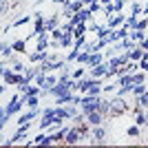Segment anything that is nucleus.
<instances>
[{"instance_id": "f257e3e1", "label": "nucleus", "mask_w": 148, "mask_h": 148, "mask_svg": "<svg viewBox=\"0 0 148 148\" xmlns=\"http://www.w3.org/2000/svg\"><path fill=\"white\" fill-rule=\"evenodd\" d=\"M128 111H130V104L122 95H113L111 97V115L108 117H119V115H124V113H128Z\"/></svg>"}, {"instance_id": "f03ea898", "label": "nucleus", "mask_w": 148, "mask_h": 148, "mask_svg": "<svg viewBox=\"0 0 148 148\" xmlns=\"http://www.w3.org/2000/svg\"><path fill=\"white\" fill-rule=\"evenodd\" d=\"M99 97L102 95H82L80 97V108H82V113H91V111H97V106H99Z\"/></svg>"}, {"instance_id": "7ed1b4c3", "label": "nucleus", "mask_w": 148, "mask_h": 148, "mask_svg": "<svg viewBox=\"0 0 148 148\" xmlns=\"http://www.w3.org/2000/svg\"><path fill=\"white\" fill-rule=\"evenodd\" d=\"M2 82H5L7 86H18V84H22V73H16L13 69H7L2 71Z\"/></svg>"}, {"instance_id": "20e7f679", "label": "nucleus", "mask_w": 148, "mask_h": 148, "mask_svg": "<svg viewBox=\"0 0 148 148\" xmlns=\"http://www.w3.org/2000/svg\"><path fill=\"white\" fill-rule=\"evenodd\" d=\"M104 142H106V128H104V124L93 126V130H91V144L95 146V144H104Z\"/></svg>"}, {"instance_id": "39448f33", "label": "nucleus", "mask_w": 148, "mask_h": 148, "mask_svg": "<svg viewBox=\"0 0 148 148\" xmlns=\"http://www.w3.org/2000/svg\"><path fill=\"white\" fill-rule=\"evenodd\" d=\"M44 25H47V18H44L42 13H33V33H31V38L40 36L44 31Z\"/></svg>"}, {"instance_id": "423d86ee", "label": "nucleus", "mask_w": 148, "mask_h": 148, "mask_svg": "<svg viewBox=\"0 0 148 148\" xmlns=\"http://www.w3.org/2000/svg\"><path fill=\"white\" fill-rule=\"evenodd\" d=\"M40 115H42V111H40V108H29L27 113H22V115L18 117V126H20V124H29V122H33V119H38Z\"/></svg>"}, {"instance_id": "0eeeda50", "label": "nucleus", "mask_w": 148, "mask_h": 148, "mask_svg": "<svg viewBox=\"0 0 148 148\" xmlns=\"http://www.w3.org/2000/svg\"><path fill=\"white\" fill-rule=\"evenodd\" d=\"M84 117H86V124H88V126H99V124H104V122H106V117H104L99 111L84 113Z\"/></svg>"}, {"instance_id": "6e6552de", "label": "nucleus", "mask_w": 148, "mask_h": 148, "mask_svg": "<svg viewBox=\"0 0 148 148\" xmlns=\"http://www.w3.org/2000/svg\"><path fill=\"white\" fill-rule=\"evenodd\" d=\"M142 111H148V91L142 93L139 97H135V106H133V115H137V113Z\"/></svg>"}, {"instance_id": "1a4fd4ad", "label": "nucleus", "mask_w": 148, "mask_h": 148, "mask_svg": "<svg viewBox=\"0 0 148 148\" xmlns=\"http://www.w3.org/2000/svg\"><path fill=\"white\" fill-rule=\"evenodd\" d=\"M124 20H126V16H124L122 11H119V13H113V16L106 18V27H108V29H119V27L124 25Z\"/></svg>"}, {"instance_id": "9d476101", "label": "nucleus", "mask_w": 148, "mask_h": 148, "mask_svg": "<svg viewBox=\"0 0 148 148\" xmlns=\"http://www.w3.org/2000/svg\"><path fill=\"white\" fill-rule=\"evenodd\" d=\"M106 71H108V62H99V64H95V66H88V75L91 77H104Z\"/></svg>"}, {"instance_id": "9b49d317", "label": "nucleus", "mask_w": 148, "mask_h": 148, "mask_svg": "<svg viewBox=\"0 0 148 148\" xmlns=\"http://www.w3.org/2000/svg\"><path fill=\"white\" fill-rule=\"evenodd\" d=\"M128 60H130V58H128V51L122 53V56H113V58H108V69H119V66H124Z\"/></svg>"}, {"instance_id": "f8f14e48", "label": "nucleus", "mask_w": 148, "mask_h": 148, "mask_svg": "<svg viewBox=\"0 0 148 148\" xmlns=\"http://www.w3.org/2000/svg\"><path fill=\"white\" fill-rule=\"evenodd\" d=\"M27 146H51V137L49 135H44V133H40L38 137H33Z\"/></svg>"}, {"instance_id": "ddd939ff", "label": "nucleus", "mask_w": 148, "mask_h": 148, "mask_svg": "<svg viewBox=\"0 0 148 148\" xmlns=\"http://www.w3.org/2000/svg\"><path fill=\"white\" fill-rule=\"evenodd\" d=\"M69 128H71V126H64V128H58V133L49 135L51 137V144H64V137H66Z\"/></svg>"}, {"instance_id": "4468645a", "label": "nucleus", "mask_w": 148, "mask_h": 148, "mask_svg": "<svg viewBox=\"0 0 148 148\" xmlns=\"http://www.w3.org/2000/svg\"><path fill=\"white\" fill-rule=\"evenodd\" d=\"M97 111L104 115L106 119H108V115H111V97H99V106Z\"/></svg>"}, {"instance_id": "2eb2a0df", "label": "nucleus", "mask_w": 148, "mask_h": 148, "mask_svg": "<svg viewBox=\"0 0 148 148\" xmlns=\"http://www.w3.org/2000/svg\"><path fill=\"white\" fill-rule=\"evenodd\" d=\"M60 27V13H51V18H47V25H44V31H53Z\"/></svg>"}, {"instance_id": "dca6fc26", "label": "nucleus", "mask_w": 148, "mask_h": 148, "mask_svg": "<svg viewBox=\"0 0 148 148\" xmlns=\"http://www.w3.org/2000/svg\"><path fill=\"white\" fill-rule=\"evenodd\" d=\"M95 80H97V77H91V75H88V77H82V80H77V91L84 95V93L91 88V84H93Z\"/></svg>"}, {"instance_id": "f3484780", "label": "nucleus", "mask_w": 148, "mask_h": 148, "mask_svg": "<svg viewBox=\"0 0 148 148\" xmlns=\"http://www.w3.org/2000/svg\"><path fill=\"white\" fill-rule=\"evenodd\" d=\"M20 95H22L25 99H27V97H31V95H42V86H38L36 82H33V84H29V86H27L25 91L20 93Z\"/></svg>"}, {"instance_id": "a211bd4d", "label": "nucleus", "mask_w": 148, "mask_h": 148, "mask_svg": "<svg viewBox=\"0 0 148 148\" xmlns=\"http://www.w3.org/2000/svg\"><path fill=\"white\" fill-rule=\"evenodd\" d=\"M56 84H58V75L47 73L44 75V82H42V91H49V88H53Z\"/></svg>"}, {"instance_id": "6ab92c4d", "label": "nucleus", "mask_w": 148, "mask_h": 148, "mask_svg": "<svg viewBox=\"0 0 148 148\" xmlns=\"http://www.w3.org/2000/svg\"><path fill=\"white\" fill-rule=\"evenodd\" d=\"M73 40H75L73 33H62V38H60V49H71V47H73Z\"/></svg>"}, {"instance_id": "aec40b11", "label": "nucleus", "mask_w": 148, "mask_h": 148, "mask_svg": "<svg viewBox=\"0 0 148 148\" xmlns=\"http://www.w3.org/2000/svg\"><path fill=\"white\" fill-rule=\"evenodd\" d=\"M11 49L16 51V53H20V56H25V53H27V38H25V40H13Z\"/></svg>"}, {"instance_id": "412c9836", "label": "nucleus", "mask_w": 148, "mask_h": 148, "mask_svg": "<svg viewBox=\"0 0 148 148\" xmlns=\"http://www.w3.org/2000/svg\"><path fill=\"white\" fill-rule=\"evenodd\" d=\"M130 82L133 84H142V82H146V71H135V73H130Z\"/></svg>"}, {"instance_id": "4be33fe9", "label": "nucleus", "mask_w": 148, "mask_h": 148, "mask_svg": "<svg viewBox=\"0 0 148 148\" xmlns=\"http://www.w3.org/2000/svg\"><path fill=\"white\" fill-rule=\"evenodd\" d=\"M99 62H104V53H102V51H95V53H91L86 66H95V64H99Z\"/></svg>"}, {"instance_id": "5701e85b", "label": "nucleus", "mask_w": 148, "mask_h": 148, "mask_svg": "<svg viewBox=\"0 0 148 148\" xmlns=\"http://www.w3.org/2000/svg\"><path fill=\"white\" fill-rule=\"evenodd\" d=\"M135 124L139 126V128H144V126H148V113L142 111V113H137L135 115Z\"/></svg>"}, {"instance_id": "b1692460", "label": "nucleus", "mask_w": 148, "mask_h": 148, "mask_svg": "<svg viewBox=\"0 0 148 148\" xmlns=\"http://www.w3.org/2000/svg\"><path fill=\"white\" fill-rule=\"evenodd\" d=\"M86 31H88V22H77L73 27V36H86Z\"/></svg>"}, {"instance_id": "393cba45", "label": "nucleus", "mask_w": 148, "mask_h": 148, "mask_svg": "<svg viewBox=\"0 0 148 148\" xmlns=\"http://www.w3.org/2000/svg\"><path fill=\"white\" fill-rule=\"evenodd\" d=\"M146 91H148L146 82H142V84H133V93H130V95H133V97H139V95L146 93Z\"/></svg>"}, {"instance_id": "a878e982", "label": "nucleus", "mask_w": 148, "mask_h": 148, "mask_svg": "<svg viewBox=\"0 0 148 148\" xmlns=\"http://www.w3.org/2000/svg\"><path fill=\"white\" fill-rule=\"evenodd\" d=\"M146 36H148L146 31H139V29H133V31H130V40H135L137 44L142 42V40H144V38H146Z\"/></svg>"}, {"instance_id": "bb28decb", "label": "nucleus", "mask_w": 148, "mask_h": 148, "mask_svg": "<svg viewBox=\"0 0 148 148\" xmlns=\"http://www.w3.org/2000/svg\"><path fill=\"white\" fill-rule=\"evenodd\" d=\"M11 53H13L11 44H9V42H0V58H9Z\"/></svg>"}, {"instance_id": "cd10ccee", "label": "nucleus", "mask_w": 148, "mask_h": 148, "mask_svg": "<svg viewBox=\"0 0 148 148\" xmlns=\"http://www.w3.org/2000/svg\"><path fill=\"white\" fill-rule=\"evenodd\" d=\"M88 58H91V53L82 49L80 53H77V58H75V62H77V64H84V66H86V64H88Z\"/></svg>"}, {"instance_id": "c85d7f7f", "label": "nucleus", "mask_w": 148, "mask_h": 148, "mask_svg": "<svg viewBox=\"0 0 148 148\" xmlns=\"http://www.w3.org/2000/svg\"><path fill=\"white\" fill-rule=\"evenodd\" d=\"M25 106H27V108H38V106H40V95H31V97H27Z\"/></svg>"}, {"instance_id": "c756f323", "label": "nucleus", "mask_w": 148, "mask_h": 148, "mask_svg": "<svg viewBox=\"0 0 148 148\" xmlns=\"http://www.w3.org/2000/svg\"><path fill=\"white\" fill-rule=\"evenodd\" d=\"M130 93H133V84H124V86H117L115 95H122V97H126V95H130Z\"/></svg>"}, {"instance_id": "7c9ffc66", "label": "nucleus", "mask_w": 148, "mask_h": 148, "mask_svg": "<svg viewBox=\"0 0 148 148\" xmlns=\"http://www.w3.org/2000/svg\"><path fill=\"white\" fill-rule=\"evenodd\" d=\"M137 20H139V18L130 13V16H126V20H124V27H128V29L133 31V29H135V27H137Z\"/></svg>"}, {"instance_id": "2f4dec72", "label": "nucleus", "mask_w": 148, "mask_h": 148, "mask_svg": "<svg viewBox=\"0 0 148 148\" xmlns=\"http://www.w3.org/2000/svg\"><path fill=\"white\" fill-rule=\"evenodd\" d=\"M142 11H144V7L137 2V0H130V13L133 16H142Z\"/></svg>"}, {"instance_id": "473e14b6", "label": "nucleus", "mask_w": 148, "mask_h": 148, "mask_svg": "<svg viewBox=\"0 0 148 148\" xmlns=\"http://www.w3.org/2000/svg\"><path fill=\"white\" fill-rule=\"evenodd\" d=\"M86 44V36H75V40H73V49H80L82 51V47Z\"/></svg>"}, {"instance_id": "72a5a7b5", "label": "nucleus", "mask_w": 148, "mask_h": 148, "mask_svg": "<svg viewBox=\"0 0 148 148\" xmlns=\"http://www.w3.org/2000/svg\"><path fill=\"white\" fill-rule=\"evenodd\" d=\"M31 20H33V16H20V18L16 20V22H13L11 27H22V25H29Z\"/></svg>"}, {"instance_id": "f704fd0d", "label": "nucleus", "mask_w": 148, "mask_h": 148, "mask_svg": "<svg viewBox=\"0 0 148 148\" xmlns=\"http://www.w3.org/2000/svg\"><path fill=\"white\" fill-rule=\"evenodd\" d=\"M11 11V2L9 0H0V16H7Z\"/></svg>"}, {"instance_id": "c9c22d12", "label": "nucleus", "mask_w": 148, "mask_h": 148, "mask_svg": "<svg viewBox=\"0 0 148 148\" xmlns=\"http://www.w3.org/2000/svg\"><path fill=\"white\" fill-rule=\"evenodd\" d=\"M86 71H88V66L86 69H73V71H71V77H73V80H82Z\"/></svg>"}, {"instance_id": "e433bc0d", "label": "nucleus", "mask_w": 148, "mask_h": 148, "mask_svg": "<svg viewBox=\"0 0 148 148\" xmlns=\"http://www.w3.org/2000/svg\"><path fill=\"white\" fill-rule=\"evenodd\" d=\"M139 133H142V128H139V126H128V130H126V135L128 137H139Z\"/></svg>"}, {"instance_id": "4c0bfd02", "label": "nucleus", "mask_w": 148, "mask_h": 148, "mask_svg": "<svg viewBox=\"0 0 148 148\" xmlns=\"http://www.w3.org/2000/svg\"><path fill=\"white\" fill-rule=\"evenodd\" d=\"M117 84H119V86H124V84H133V82H130V73L119 75V77H117Z\"/></svg>"}, {"instance_id": "58836bf2", "label": "nucleus", "mask_w": 148, "mask_h": 148, "mask_svg": "<svg viewBox=\"0 0 148 148\" xmlns=\"http://www.w3.org/2000/svg\"><path fill=\"white\" fill-rule=\"evenodd\" d=\"M135 29H139V31H146L148 29V18H146V16H144L142 20H137V27H135Z\"/></svg>"}, {"instance_id": "ea45409f", "label": "nucleus", "mask_w": 148, "mask_h": 148, "mask_svg": "<svg viewBox=\"0 0 148 148\" xmlns=\"http://www.w3.org/2000/svg\"><path fill=\"white\" fill-rule=\"evenodd\" d=\"M95 44H97L95 40H86V44H84L82 49H84V51H88V53H93V51H95Z\"/></svg>"}, {"instance_id": "a19ab883", "label": "nucleus", "mask_w": 148, "mask_h": 148, "mask_svg": "<svg viewBox=\"0 0 148 148\" xmlns=\"http://www.w3.org/2000/svg\"><path fill=\"white\" fill-rule=\"evenodd\" d=\"M11 69H13V71H16V73H25V64H22V62H13V64H11Z\"/></svg>"}, {"instance_id": "79ce46f5", "label": "nucleus", "mask_w": 148, "mask_h": 148, "mask_svg": "<svg viewBox=\"0 0 148 148\" xmlns=\"http://www.w3.org/2000/svg\"><path fill=\"white\" fill-rule=\"evenodd\" d=\"M77 53H80V49H71V51H69V56H66V62H75Z\"/></svg>"}, {"instance_id": "37998d69", "label": "nucleus", "mask_w": 148, "mask_h": 148, "mask_svg": "<svg viewBox=\"0 0 148 148\" xmlns=\"http://www.w3.org/2000/svg\"><path fill=\"white\" fill-rule=\"evenodd\" d=\"M88 9H91L93 13H97V11H102V5H99V0H95V2H91V5H88Z\"/></svg>"}, {"instance_id": "c03bdc74", "label": "nucleus", "mask_w": 148, "mask_h": 148, "mask_svg": "<svg viewBox=\"0 0 148 148\" xmlns=\"http://www.w3.org/2000/svg\"><path fill=\"white\" fill-rule=\"evenodd\" d=\"M9 117H11V115L7 113V108H5V106H0V119H2V122H9Z\"/></svg>"}, {"instance_id": "a18cd8bd", "label": "nucleus", "mask_w": 148, "mask_h": 148, "mask_svg": "<svg viewBox=\"0 0 148 148\" xmlns=\"http://www.w3.org/2000/svg\"><path fill=\"white\" fill-rule=\"evenodd\" d=\"M60 38H62V29L58 27V29L51 31V40H60Z\"/></svg>"}, {"instance_id": "49530a36", "label": "nucleus", "mask_w": 148, "mask_h": 148, "mask_svg": "<svg viewBox=\"0 0 148 148\" xmlns=\"http://www.w3.org/2000/svg\"><path fill=\"white\" fill-rule=\"evenodd\" d=\"M49 47H51V49H60V40H51Z\"/></svg>"}, {"instance_id": "de8ad7c7", "label": "nucleus", "mask_w": 148, "mask_h": 148, "mask_svg": "<svg viewBox=\"0 0 148 148\" xmlns=\"http://www.w3.org/2000/svg\"><path fill=\"white\" fill-rule=\"evenodd\" d=\"M53 5H66V0H51Z\"/></svg>"}, {"instance_id": "09e8293b", "label": "nucleus", "mask_w": 148, "mask_h": 148, "mask_svg": "<svg viewBox=\"0 0 148 148\" xmlns=\"http://www.w3.org/2000/svg\"><path fill=\"white\" fill-rule=\"evenodd\" d=\"M5 66H7V64H5V62H2V58H0V75H2V71H5Z\"/></svg>"}, {"instance_id": "8fccbe9b", "label": "nucleus", "mask_w": 148, "mask_h": 148, "mask_svg": "<svg viewBox=\"0 0 148 148\" xmlns=\"http://www.w3.org/2000/svg\"><path fill=\"white\" fill-rule=\"evenodd\" d=\"M142 16H146V18H148V2L144 5V11H142Z\"/></svg>"}, {"instance_id": "3c124183", "label": "nucleus", "mask_w": 148, "mask_h": 148, "mask_svg": "<svg viewBox=\"0 0 148 148\" xmlns=\"http://www.w3.org/2000/svg\"><path fill=\"white\" fill-rule=\"evenodd\" d=\"M5 91H7V84H0V95H5Z\"/></svg>"}, {"instance_id": "603ef678", "label": "nucleus", "mask_w": 148, "mask_h": 148, "mask_svg": "<svg viewBox=\"0 0 148 148\" xmlns=\"http://www.w3.org/2000/svg\"><path fill=\"white\" fill-rule=\"evenodd\" d=\"M108 2H113V0H99V5H108Z\"/></svg>"}, {"instance_id": "864d4df0", "label": "nucleus", "mask_w": 148, "mask_h": 148, "mask_svg": "<svg viewBox=\"0 0 148 148\" xmlns=\"http://www.w3.org/2000/svg\"><path fill=\"white\" fill-rule=\"evenodd\" d=\"M82 2H84V5L88 7V5H91V2H95V0H82Z\"/></svg>"}, {"instance_id": "5fc2aeb1", "label": "nucleus", "mask_w": 148, "mask_h": 148, "mask_svg": "<svg viewBox=\"0 0 148 148\" xmlns=\"http://www.w3.org/2000/svg\"><path fill=\"white\" fill-rule=\"evenodd\" d=\"M0 139H2V130H0Z\"/></svg>"}, {"instance_id": "6e6d98bb", "label": "nucleus", "mask_w": 148, "mask_h": 148, "mask_svg": "<svg viewBox=\"0 0 148 148\" xmlns=\"http://www.w3.org/2000/svg\"><path fill=\"white\" fill-rule=\"evenodd\" d=\"M16 2H22V0H16Z\"/></svg>"}, {"instance_id": "4d7b16f0", "label": "nucleus", "mask_w": 148, "mask_h": 148, "mask_svg": "<svg viewBox=\"0 0 148 148\" xmlns=\"http://www.w3.org/2000/svg\"><path fill=\"white\" fill-rule=\"evenodd\" d=\"M66 2H71V0H66Z\"/></svg>"}, {"instance_id": "13d9d810", "label": "nucleus", "mask_w": 148, "mask_h": 148, "mask_svg": "<svg viewBox=\"0 0 148 148\" xmlns=\"http://www.w3.org/2000/svg\"><path fill=\"white\" fill-rule=\"evenodd\" d=\"M146 144H148V139H146Z\"/></svg>"}]
</instances>
